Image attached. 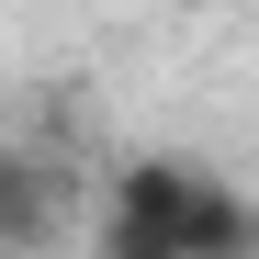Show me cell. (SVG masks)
<instances>
[{
  "mask_svg": "<svg viewBox=\"0 0 259 259\" xmlns=\"http://www.w3.org/2000/svg\"><path fill=\"white\" fill-rule=\"evenodd\" d=\"M113 259H259V203L226 169L136 158L113 181Z\"/></svg>",
  "mask_w": 259,
  "mask_h": 259,
  "instance_id": "obj_1",
  "label": "cell"
},
{
  "mask_svg": "<svg viewBox=\"0 0 259 259\" xmlns=\"http://www.w3.org/2000/svg\"><path fill=\"white\" fill-rule=\"evenodd\" d=\"M46 226H57V181H46V158L0 147V259H12L23 237H46Z\"/></svg>",
  "mask_w": 259,
  "mask_h": 259,
  "instance_id": "obj_2",
  "label": "cell"
}]
</instances>
